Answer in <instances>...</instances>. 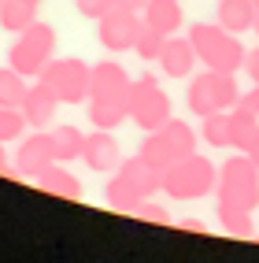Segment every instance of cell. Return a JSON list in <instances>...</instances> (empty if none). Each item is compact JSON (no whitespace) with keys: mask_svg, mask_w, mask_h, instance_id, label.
<instances>
[{"mask_svg":"<svg viewBox=\"0 0 259 263\" xmlns=\"http://www.w3.org/2000/svg\"><path fill=\"white\" fill-rule=\"evenodd\" d=\"M185 30H189L185 37L193 41L196 60L204 67H211V71H230V74L245 71L248 48H245V41H241V33H230L226 26H218V23H193Z\"/></svg>","mask_w":259,"mask_h":263,"instance_id":"1","label":"cell"},{"mask_svg":"<svg viewBox=\"0 0 259 263\" xmlns=\"http://www.w3.org/2000/svg\"><path fill=\"white\" fill-rule=\"evenodd\" d=\"M218 185V167L207 160V156L193 152V156H185V160L178 163H170L163 171V193L170 200H204V197H211Z\"/></svg>","mask_w":259,"mask_h":263,"instance_id":"2","label":"cell"},{"mask_svg":"<svg viewBox=\"0 0 259 263\" xmlns=\"http://www.w3.org/2000/svg\"><path fill=\"white\" fill-rule=\"evenodd\" d=\"M241 100V85H237V74L230 71H211L204 67L200 74L189 78V89H185V108L189 115H215V111H230L237 108Z\"/></svg>","mask_w":259,"mask_h":263,"instance_id":"3","label":"cell"},{"mask_svg":"<svg viewBox=\"0 0 259 263\" xmlns=\"http://www.w3.org/2000/svg\"><path fill=\"white\" fill-rule=\"evenodd\" d=\"M56 45H59L56 26H48V23H41V19H33L26 30L15 33V41H11V48H8V63H11L19 74L37 78V74L45 71V63L56 56Z\"/></svg>","mask_w":259,"mask_h":263,"instance_id":"4","label":"cell"},{"mask_svg":"<svg viewBox=\"0 0 259 263\" xmlns=\"http://www.w3.org/2000/svg\"><path fill=\"white\" fill-rule=\"evenodd\" d=\"M215 197H218V204H233V208H245V212H255L259 208V163L245 152L230 156L218 167Z\"/></svg>","mask_w":259,"mask_h":263,"instance_id":"5","label":"cell"},{"mask_svg":"<svg viewBox=\"0 0 259 263\" xmlns=\"http://www.w3.org/2000/svg\"><path fill=\"white\" fill-rule=\"evenodd\" d=\"M196 145H200V137H196V130L189 126L185 119H167L160 130L145 134L141 156H145L152 167L167 171L170 163H178V160H185V156H193Z\"/></svg>","mask_w":259,"mask_h":263,"instance_id":"6","label":"cell"},{"mask_svg":"<svg viewBox=\"0 0 259 263\" xmlns=\"http://www.w3.org/2000/svg\"><path fill=\"white\" fill-rule=\"evenodd\" d=\"M37 82H45L59 104H89V89H93V67L78 60V56H52L45 63V71L37 74Z\"/></svg>","mask_w":259,"mask_h":263,"instance_id":"7","label":"cell"},{"mask_svg":"<svg viewBox=\"0 0 259 263\" xmlns=\"http://www.w3.org/2000/svg\"><path fill=\"white\" fill-rule=\"evenodd\" d=\"M126 108H130V122L137 130H160L163 122L174 115V104H170V93L163 89L160 82H155L152 74H141V78H133L130 85V100H126Z\"/></svg>","mask_w":259,"mask_h":263,"instance_id":"8","label":"cell"},{"mask_svg":"<svg viewBox=\"0 0 259 263\" xmlns=\"http://www.w3.org/2000/svg\"><path fill=\"white\" fill-rule=\"evenodd\" d=\"M145 19L141 11H130V8H111L108 15H100L96 19V41L104 52H111V56H123V52H133V41L137 33H141Z\"/></svg>","mask_w":259,"mask_h":263,"instance_id":"9","label":"cell"},{"mask_svg":"<svg viewBox=\"0 0 259 263\" xmlns=\"http://www.w3.org/2000/svg\"><path fill=\"white\" fill-rule=\"evenodd\" d=\"M130 71L118 60H100L93 63V89H89V100H115V104H126L130 100Z\"/></svg>","mask_w":259,"mask_h":263,"instance_id":"10","label":"cell"},{"mask_svg":"<svg viewBox=\"0 0 259 263\" xmlns=\"http://www.w3.org/2000/svg\"><path fill=\"white\" fill-rule=\"evenodd\" d=\"M52 163H56V152H52L48 130L26 134L23 145H19V152H15V174H23V178H41Z\"/></svg>","mask_w":259,"mask_h":263,"instance_id":"11","label":"cell"},{"mask_svg":"<svg viewBox=\"0 0 259 263\" xmlns=\"http://www.w3.org/2000/svg\"><path fill=\"white\" fill-rule=\"evenodd\" d=\"M82 163L96 171V174H115L118 163H123V148H118V137L115 130H96L85 134V145H82Z\"/></svg>","mask_w":259,"mask_h":263,"instance_id":"12","label":"cell"},{"mask_svg":"<svg viewBox=\"0 0 259 263\" xmlns=\"http://www.w3.org/2000/svg\"><path fill=\"white\" fill-rule=\"evenodd\" d=\"M163 67V74L167 78H193V71H196V48H193V41L189 37H178V33H170V37L163 41V52H160V60H155Z\"/></svg>","mask_w":259,"mask_h":263,"instance_id":"13","label":"cell"},{"mask_svg":"<svg viewBox=\"0 0 259 263\" xmlns=\"http://www.w3.org/2000/svg\"><path fill=\"white\" fill-rule=\"evenodd\" d=\"M230 148L252 156L259 163V115H252L248 108H230Z\"/></svg>","mask_w":259,"mask_h":263,"instance_id":"14","label":"cell"},{"mask_svg":"<svg viewBox=\"0 0 259 263\" xmlns=\"http://www.w3.org/2000/svg\"><path fill=\"white\" fill-rule=\"evenodd\" d=\"M118 174H123V178H126L137 193H141L145 200L155 197V193H163V171L152 167L141 152H137V156H126V160L118 163Z\"/></svg>","mask_w":259,"mask_h":263,"instance_id":"15","label":"cell"},{"mask_svg":"<svg viewBox=\"0 0 259 263\" xmlns=\"http://www.w3.org/2000/svg\"><path fill=\"white\" fill-rule=\"evenodd\" d=\"M56 111H59V100H56V93H52L45 82H37V85H30V89H26L23 115H26V122H30L33 130H45L48 122L56 119Z\"/></svg>","mask_w":259,"mask_h":263,"instance_id":"16","label":"cell"},{"mask_svg":"<svg viewBox=\"0 0 259 263\" xmlns=\"http://www.w3.org/2000/svg\"><path fill=\"white\" fill-rule=\"evenodd\" d=\"M141 19L170 37V33L185 30V8H182V0H148L145 11H141Z\"/></svg>","mask_w":259,"mask_h":263,"instance_id":"17","label":"cell"},{"mask_svg":"<svg viewBox=\"0 0 259 263\" xmlns=\"http://www.w3.org/2000/svg\"><path fill=\"white\" fill-rule=\"evenodd\" d=\"M259 19V8L252 4V0H218L215 8V23L226 26L230 33H248Z\"/></svg>","mask_w":259,"mask_h":263,"instance_id":"18","label":"cell"},{"mask_svg":"<svg viewBox=\"0 0 259 263\" xmlns=\"http://www.w3.org/2000/svg\"><path fill=\"white\" fill-rule=\"evenodd\" d=\"M52 137V152H56V163H74L82 160V145H85V134L74 126V122H59V126L48 130Z\"/></svg>","mask_w":259,"mask_h":263,"instance_id":"19","label":"cell"},{"mask_svg":"<svg viewBox=\"0 0 259 263\" xmlns=\"http://www.w3.org/2000/svg\"><path fill=\"white\" fill-rule=\"evenodd\" d=\"M37 185L45 189V193H52V197H63V200H82V182L74 178L71 171H67V163H52L41 178H37Z\"/></svg>","mask_w":259,"mask_h":263,"instance_id":"20","label":"cell"},{"mask_svg":"<svg viewBox=\"0 0 259 263\" xmlns=\"http://www.w3.org/2000/svg\"><path fill=\"white\" fill-rule=\"evenodd\" d=\"M141 200H145V197H141V193H137L118 171L111 174V182L104 185V204L115 208V212H130V215H133L137 208H141Z\"/></svg>","mask_w":259,"mask_h":263,"instance_id":"21","label":"cell"},{"mask_svg":"<svg viewBox=\"0 0 259 263\" xmlns=\"http://www.w3.org/2000/svg\"><path fill=\"white\" fill-rule=\"evenodd\" d=\"M85 115H89V122L96 130H118L130 119V108L126 104H115V100H89L85 104Z\"/></svg>","mask_w":259,"mask_h":263,"instance_id":"22","label":"cell"},{"mask_svg":"<svg viewBox=\"0 0 259 263\" xmlns=\"http://www.w3.org/2000/svg\"><path fill=\"white\" fill-rule=\"evenodd\" d=\"M37 19V4H26V0H4L0 4V30L19 33Z\"/></svg>","mask_w":259,"mask_h":263,"instance_id":"23","label":"cell"},{"mask_svg":"<svg viewBox=\"0 0 259 263\" xmlns=\"http://www.w3.org/2000/svg\"><path fill=\"white\" fill-rule=\"evenodd\" d=\"M26 82H30V78L19 74L11 63L0 67V108H23V97H26V89H30Z\"/></svg>","mask_w":259,"mask_h":263,"instance_id":"24","label":"cell"},{"mask_svg":"<svg viewBox=\"0 0 259 263\" xmlns=\"http://www.w3.org/2000/svg\"><path fill=\"white\" fill-rule=\"evenodd\" d=\"M200 137L211 148H230V111H215L200 119Z\"/></svg>","mask_w":259,"mask_h":263,"instance_id":"25","label":"cell"},{"mask_svg":"<svg viewBox=\"0 0 259 263\" xmlns=\"http://www.w3.org/2000/svg\"><path fill=\"white\" fill-rule=\"evenodd\" d=\"M218 226L233 237H252L255 234V222H252V212L245 208H233V204H218Z\"/></svg>","mask_w":259,"mask_h":263,"instance_id":"26","label":"cell"},{"mask_svg":"<svg viewBox=\"0 0 259 263\" xmlns=\"http://www.w3.org/2000/svg\"><path fill=\"white\" fill-rule=\"evenodd\" d=\"M30 126L23 108H0V145L8 141H23V130Z\"/></svg>","mask_w":259,"mask_h":263,"instance_id":"27","label":"cell"},{"mask_svg":"<svg viewBox=\"0 0 259 263\" xmlns=\"http://www.w3.org/2000/svg\"><path fill=\"white\" fill-rule=\"evenodd\" d=\"M163 41H167V33H160L155 26H141V33H137V41H133V52L141 60H160V52H163Z\"/></svg>","mask_w":259,"mask_h":263,"instance_id":"28","label":"cell"},{"mask_svg":"<svg viewBox=\"0 0 259 263\" xmlns=\"http://www.w3.org/2000/svg\"><path fill=\"white\" fill-rule=\"evenodd\" d=\"M118 4V0H74V8H78V15H82V19H100V15H108L111 8Z\"/></svg>","mask_w":259,"mask_h":263,"instance_id":"29","label":"cell"},{"mask_svg":"<svg viewBox=\"0 0 259 263\" xmlns=\"http://www.w3.org/2000/svg\"><path fill=\"white\" fill-rule=\"evenodd\" d=\"M141 222H155V226H170V212L167 208H160V204H148V200H141V208L133 212Z\"/></svg>","mask_w":259,"mask_h":263,"instance_id":"30","label":"cell"},{"mask_svg":"<svg viewBox=\"0 0 259 263\" xmlns=\"http://www.w3.org/2000/svg\"><path fill=\"white\" fill-rule=\"evenodd\" d=\"M237 104H241V108H248L252 115H259V82H252V85H248V93H241Z\"/></svg>","mask_w":259,"mask_h":263,"instance_id":"31","label":"cell"},{"mask_svg":"<svg viewBox=\"0 0 259 263\" xmlns=\"http://www.w3.org/2000/svg\"><path fill=\"white\" fill-rule=\"evenodd\" d=\"M245 74H248V82H259V45L248 48V56H245Z\"/></svg>","mask_w":259,"mask_h":263,"instance_id":"32","label":"cell"},{"mask_svg":"<svg viewBox=\"0 0 259 263\" xmlns=\"http://www.w3.org/2000/svg\"><path fill=\"white\" fill-rule=\"evenodd\" d=\"M178 226H182V230H193V234H207V226H204L200 219H182Z\"/></svg>","mask_w":259,"mask_h":263,"instance_id":"33","label":"cell"},{"mask_svg":"<svg viewBox=\"0 0 259 263\" xmlns=\"http://www.w3.org/2000/svg\"><path fill=\"white\" fill-rule=\"evenodd\" d=\"M148 0H118V8H130V11H145Z\"/></svg>","mask_w":259,"mask_h":263,"instance_id":"34","label":"cell"},{"mask_svg":"<svg viewBox=\"0 0 259 263\" xmlns=\"http://www.w3.org/2000/svg\"><path fill=\"white\" fill-rule=\"evenodd\" d=\"M0 174H8V152H4V145H0Z\"/></svg>","mask_w":259,"mask_h":263,"instance_id":"35","label":"cell"},{"mask_svg":"<svg viewBox=\"0 0 259 263\" xmlns=\"http://www.w3.org/2000/svg\"><path fill=\"white\" fill-rule=\"evenodd\" d=\"M252 30H255V37H259V19H255V26H252Z\"/></svg>","mask_w":259,"mask_h":263,"instance_id":"36","label":"cell"},{"mask_svg":"<svg viewBox=\"0 0 259 263\" xmlns=\"http://www.w3.org/2000/svg\"><path fill=\"white\" fill-rule=\"evenodd\" d=\"M26 4H37V8H41V0H26Z\"/></svg>","mask_w":259,"mask_h":263,"instance_id":"37","label":"cell"},{"mask_svg":"<svg viewBox=\"0 0 259 263\" xmlns=\"http://www.w3.org/2000/svg\"><path fill=\"white\" fill-rule=\"evenodd\" d=\"M252 4H255V8H259V0H252Z\"/></svg>","mask_w":259,"mask_h":263,"instance_id":"38","label":"cell"},{"mask_svg":"<svg viewBox=\"0 0 259 263\" xmlns=\"http://www.w3.org/2000/svg\"><path fill=\"white\" fill-rule=\"evenodd\" d=\"M0 4H4V0H0Z\"/></svg>","mask_w":259,"mask_h":263,"instance_id":"39","label":"cell"}]
</instances>
